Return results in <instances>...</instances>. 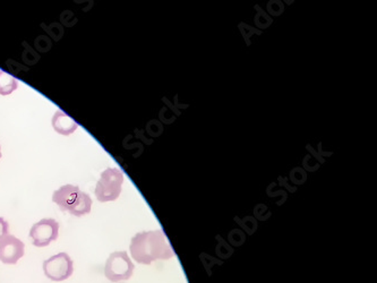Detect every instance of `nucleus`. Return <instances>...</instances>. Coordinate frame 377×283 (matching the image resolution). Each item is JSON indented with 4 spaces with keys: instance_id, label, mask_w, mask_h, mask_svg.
Wrapping results in <instances>:
<instances>
[{
    "instance_id": "obj_1",
    "label": "nucleus",
    "mask_w": 377,
    "mask_h": 283,
    "mask_svg": "<svg viewBox=\"0 0 377 283\" xmlns=\"http://www.w3.org/2000/svg\"><path fill=\"white\" fill-rule=\"evenodd\" d=\"M129 250L133 259L143 265H150L159 259L167 261L175 256L162 230L138 232L132 238Z\"/></svg>"
},
{
    "instance_id": "obj_2",
    "label": "nucleus",
    "mask_w": 377,
    "mask_h": 283,
    "mask_svg": "<svg viewBox=\"0 0 377 283\" xmlns=\"http://www.w3.org/2000/svg\"><path fill=\"white\" fill-rule=\"evenodd\" d=\"M53 202L60 210L74 216H83L92 210V198L76 185L62 186L53 194Z\"/></svg>"
},
{
    "instance_id": "obj_3",
    "label": "nucleus",
    "mask_w": 377,
    "mask_h": 283,
    "mask_svg": "<svg viewBox=\"0 0 377 283\" xmlns=\"http://www.w3.org/2000/svg\"><path fill=\"white\" fill-rule=\"evenodd\" d=\"M124 174L118 168H108L95 186V197L101 203L116 201L123 189Z\"/></svg>"
},
{
    "instance_id": "obj_4",
    "label": "nucleus",
    "mask_w": 377,
    "mask_h": 283,
    "mask_svg": "<svg viewBox=\"0 0 377 283\" xmlns=\"http://www.w3.org/2000/svg\"><path fill=\"white\" fill-rule=\"evenodd\" d=\"M134 268V263L127 252H114L109 255L106 262L105 275L110 282H122L132 277Z\"/></svg>"
},
{
    "instance_id": "obj_5",
    "label": "nucleus",
    "mask_w": 377,
    "mask_h": 283,
    "mask_svg": "<svg viewBox=\"0 0 377 283\" xmlns=\"http://www.w3.org/2000/svg\"><path fill=\"white\" fill-rule=\"evenodd\" d=\"M43 272L49 280L62 282L67 280L74 273V262L67 253L56 254L46 259L42 265Z\"/></svg>"
},
{
    "instance_id": "obj_6",
    "label": "nucleus",
    "mask_w": 377,
    "mask_h": 283,
    "mask_svg": "<svg viewBox=\"0 0 377 283\" xmlns=\"http://www.w3.org/2000/svg\"><path fill=\"white\" fill-rule=\"evenodd\" d=\"M59 236V223L55 219H42L34 223L30 230L32 244L35 247L49 246Z\"/></svg>"
},
{
    "instance_id": "obj_7",
    "label": "nucleus",
    "mask_w": 377,
    "mask_h": 283,
    "mask_svg": "<svg viewBox=\"0 0 377 283\" xmlns=\"http://www.w3.org/2000/svg\"><path fill=\"white\" fill-rule=\"evenodd\" d=\"M24 254V243L15 236L8 234L0 241V262L3 264H16Z\"/></svg>"
},
{
    "instance_id": "obj_8",
    "label": "nucleus",
    "mask_w": 377,
    "mask_h": 283,
    "mask_svg": "<svg viewBox=\"0 0 377 283\" xmlns=\"http://www.w3.org/2000/svg\"><path fill=\"white\" fill-rule=\"evenodd\" d=\"M51 124H53V129L58 134L64 135V136H69L78 128V124L62 110L56 111Z\"/></svg>"
},
{
    "instance_id": "obj_9",
    "label": "nucleus",
    "mask_w": 377,
    "mask_h": 283,
    "mask_svg": "<svg viewBox=\"0 0 377 283\" xmlns=\"http://www.w3.org/2000/svg\"><path fill=\"white\" fill-rule=\"evenodd\" d=\"M19 88V82L15 77L0 70V95H10Z\"/></svg>"
},
{
    "instance_id": "obj_10",
    "label": "nucleus",
    "mask_w": 377,
    "mask_h": 283,
    "mask_svg": "<svg viewBox=\"0 0 377 283\" xmlns=\"http://www.w3.org/2000/svg\"><path fill=\"white\" fill-rule=\"evenodd\" d=\"M10 234V225L6 220L0 216V241H3V238Z\"/></svg>"
},
{
    "instance_id": "obj_11",
    "label": "nucleus",
    "mask_w": 377,
    "mask_h": 283,
    "mask_svg": "<svg viewBox=\"0 0 377 283\" xmlns=\"http://www.w3.org/2000/svg\"><path fill=\"white\" fill-rule=\"evenodd\" d=\"M3 156V153H1V147H0V159Z\"/></svg>"
}]
</instances>
